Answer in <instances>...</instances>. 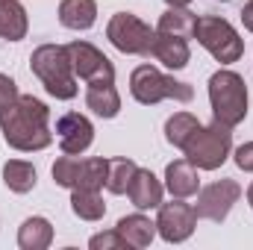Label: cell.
<instances>
[{"label":"cell","instance_id":"cell-1","mask_svg":"<svg viewBox=\"0 0 253 250\" xmlns=\"http://www.w3.org/2000/svg\"><path fill=\"white\" fill-rule=\"evenodd\" d=\"M47 121H50L47 103H42L33 94H18V100L0 112V132L9 147L21 153H36V150L50 147L53 141Z\"/></svg>","mask_w":253,"mask_h":250},{"label":"cell","instance_id":"cell-2","mask_svg":"<svg viewBox=\"0 0 253 250\" xmlns=\"http://www.w3.org/2000/svg\"><path fill=\"white\" fill-rule=\"evenodd\" d=\"M30 68L33 74L42 80V85L47 88L50 97L56 100H71L77 97V74L68 56L65 44H42L33 50L30 56Z\"/></svg>","mask_w":253,"mask_h":250},{"label":"cell","instance_id":"cell-3","mask_svg":"<svg viewBox=\"0 0 253 250\" xmlns=\"http://www.w3.org/2000/svg\"><path fill=\"white\" fill-rule=\"evenodd\" d=\"M209 103L215 121L239 126L248 118V83L236 71H215L209 77Z\"/></svg>","mask_w":253,"mask_h":250},{"label":"cell","instance_id":"cell-4","mask_svg":"<svg viewBox=\"0 0 253 250\" xmlns=\"http://www.w3.org/2000/svg\"><path fill=\"white\" fill-rule=\"evenodd\" d=\"M230 129L233 126L221 124V121H212L209 126H197L183 147L186 159L197 171H218L233 150V132Z\"/></svg>","mask_w":253,"mask_h":250},{"label":"cell","instance_id":"cell-5","mask_svg":"<svg viewBox=\"0 0 253 250\" xmlns=\"http://www.w3.org/2000/svg\"><path fill=\"white\" fill-rule=\"evenodd\" d=\"M129 94L144 103V106H153L159 100H177V103H189L194 97V88L189 83H180L168 74H162L159 68L153 65H138L132 74H129Z\"/></svg>","mask_w":253,"mask_h":250},{"label":"cell","instance_id":"cell-6","mask_svg":"<svg viewBox=\"0 0 253 250\" xmlns=\"http://www.w3.org/2000/svg\"><path fill=\"white\" fill-rule=\"evenodd\" d=\"M194 39H197L221 65L239 62L242 53H245V39L236 33V27H233L227 18H218V15H203V18H197Z\"/></svg>","mask_w":253,"mask_h":250},{"label":"cell","instance_id":"cell-7","mask_svg":"<svg viewBox=\"0 0 253 250\" xmlns=\"http://www.w3.org/2000/svg\"><path fill=\"white\" fill-rule=\"evenodd\" d=\"M106 39L129 56H150L153 50V39H156V30H150V24H144L138 15L132 12H118L109 18L106 24Z\"/></svg>","mask_w":253,"mask_h":250},{"label":"cell","instance_id":"cell-8","mask_svg":"<svg viewBox=\"0 0 253 250\" xmlns=\"http://www.w3.org/2000/svg\"><path fill=\"white\" fill-rule=\"evenodd\" d=\"M65 47H68V56H71V65H74V74L80 80H85L88 85L115 83V65L103 50H97L88 42H71Z\"/></svg>","mask_w":253,"mask_h":250},{"label":"cell","instance_id":"cell-9","mask_svg":"<svg viewBox=\"0 0 253 250\" xmlns=\"http://www.w3.org/2000/svg\"><path fill=\"white\" fill-rule=\"evenodd\" d=\"M197 224V212L194 206L186 203V197H174L171 203H159V215H156V233L168 242V245H180L194 233Z\"/></svg>","mask_w":253,"mask_h":250},{"label":"cell","instance_id":"cell-10","mask_svg":"<svg viewBox=\"0 0 253 250\" xmlns=\"http://www.w3.org/2000/svg\"><path fill=\"white\" fill-rule=\"evenodd\" d=\"M239 197H242V186L236 180H218V183H209L197 191L194 212H197V218L221 224L230 215L233 203H239Z\"/></svg>","mask_w":253,"mask_h":250},{"label":"cell","instance_id":"cell-11","mask_svg":"<svg viewBox=\"0 0 253 250\" xmlns=\"http://www.w3.org/2000/svg\"><path fill=\"white\" fill-rule=\"evenodd\" d=\"M56 135H59V147L62 153H71V156H80L91 147L94 141V126L85 115L80 112H68L56 121Z\"/></svg>","mask_w":253,"mask_h":250},{"label":"cell","instance_id":"cell-12","mask_svg":"<svg viewBox=\"0 0 253 250\" xmlns=\"http://www.w3.org/2000/svg\"><path fill=\"white\" fill-rule=\"evenodd\" d=\"M126 194H129V200H132L135 209H159L162 194H165V186L156 180L153 171L138 168L135 177H132V183H129V188H126Z\"/></svg>","mask_w":253,"mask_h":250},{"label":"cell","instance_id":"cell-13","mask_svg":"<svg viewBox=\"0 0 253 250\" xmlns=\"http://www.w3.org/2000/svg\"><path fill=\"white\" fill-rule=\"evenodd\" d=\"M150 56H153V59H159V62L165 65V68H171V71H180V68H186V65H189L191 50H189V42H186V39L156 33Z\"/></svg>","mask_w":253,"mask_h":250},{"label":"cell","instance_id":"cell-14","mask_svg":"<svg viewBox=\"0 0 253 250\" xmlns=\"http://www.w3.org/2000/svg\"><path fill=\"white\" fill-rule=\"evenodd\" d=\"M165 188L171 191V197H191L200 191V177L197 168L189 159H177L165 168Z\"/></svg>","mask_w":253,"mask_h":250},{"label":"cell","instance_id":"cell-15","mask_svg":"<svg viewBox=\"0 0 253 250\" xmlns=\"http://www.w3.org/2000/svg\"><path fill=\"white\" fill-rule=\"evenodd\" d=\"M30 30L27 9L21 0H0V39L6 42H21Z\"/></svg>","mask_w":253,"mask_h":250},{"label":"cell","instance_id":"cell-16","mask_svg":"<svg viewBox=\"0 0 253 250\" xmlns=\"http://www.w3.org/2000/svg\"><path fill=\"white\" fill-rule=\"evenodd\" d=\"M85 106H88L97 118H115V115L121 112V94H118L115 83L88 85V91H85Z\"/></svg>","mask_w":253,"mask_h":250},{"label":"cell","instance_id":"cell-17","mask_svg":"<svg viewBox=\"0 0 253 250\" xmlns=\"http://www.w3.org/2000/svg\"><path fill=\"white\" fill-rule=\"evenodd\" d=\"M194 27H197V15L189 12L186 6H168V12H162L159 24H156V33H165V36H177V39H194Z\"/></svg>","mask_w":253,"mask_h":250},{"label":"cell","instance_id":"cell-18","mask_svg":"<svg viewBox=\"0 0 253 250\" xmlns=\"http://www.w3.org/2000/svg\"><path fill=\"white\" fill-rule=\"evenodd\" d=\"M97 21L94 0H62L59 3V24L68 30H88Z\"/></svg>","mask_w":253,"mask_h":250},{"label":"cell","instance_id":"cell-19","mask_svg":"<svg viewBox=\"0 0 253 250\" xmlns=\"http://www.w3.org/2000/svg\"><path fill=\"white\" fill-rule=\"evenodd\" d=\"M115 230L124 236V242L129 248H147L156 239V221H150L144 215H126V218L118 221Z\"/></svg>","mask_w":253,"mask_h":250},{"label":"cell","instance_id":"cell-20","mask_svg":"<svg viewBox=\"0 0 253 250\" xmlns=\"http://www.w3.org/2000/svg\"><path fill=\"white\" fill-rule=\"evenodd\" d=\"M50 242H53V227H50L47 218H39V215L27 218L21 224V230H18L21 250H44V248H50Z\"/></svg>","mask_w":253,"mask_h":250},{"label":"cell","instance_id":"cell-21","mask_svg":"<svg viewBox=\"0 0 253 250\" xmlns=\"http://www.w3.org/2000/svg\"><path fill=\"white\" fill-rule=\"evenodd\" d=\"M71 209L83 221H100L106 215V203L100 188H71Z\"/></svg>","mask_w":253,"mask_h":250},{"label":"cell","instance_id":"cell-22","mask_svg":"<svg viewBox=\"0 0 253 250\" xmlns=\"http://www.w3.org/2000/svg\"><path fill=\"white\" fill-rule=\"evenodd\" d=\"M3 183L15 194H27V191L36 188V168L24 159H9L3 165Z\"/></svg>","mask_w":253,"mask_h":250},{"label":"cell","instance_id":"cell-23","mask_svg":"<svg viewBox=\"0 0 253 250\" xmlns=\"http://www.w3.org/2000/svg\"><path fill=\"white\" fill-rule=\"evenodd\" d=\"M135 171H138V165H135L132 159H126V156H115V159H109L106 183H103V186L109 188L112 194H126V188H129V183H132Z\"/></svg>","mask_w":253,"mask_h":250},{"label":"cell","instance_id":"cell-24","mask_svg":"<svg viewBox=\"0 0 253 250\" xmlns=\"http://www.w3.org/2000/svg\"><path fill=\"white\" fill-rule=\"evenodd\" d=\"M200 126V121L191 115V112H174L168 121H165V141L174 144V147H186V141L191 138V132Z\"/></svg>","mask_w":253,"mask_h":250},{"label":"cell","instance_id":"cell-25","mask_svg":"<svg viewBox=\"0 0 253 250\" xmlns=\"http://www.w3.org/2000/svg\"><path fill=\"white\" fill-rule=\"evenodd\" d=\"M106 168H109V159H83L77 188H100L106 183Z\"/></svg>","mask_w":253,"mask_h":250},{"label":"cell","instance_id":"cell-26","mask_svg":"<svg viewBox=\"0 0 253 250\" xmlns=\"http://www.w3.org/2000/svg\"><path fill=\"white\" fill-rule=\"evenodd\" d=\"M80 162H83V159H77V156H71V153L59 156V159L53 162V183L62 186V188H77V180H80Z\"/></svg>","mask_w":253,"mask_h":250},{"label":"cell","instance_id":"cell-27","mask_svg":"<svg viewBox=\"0 0 253 250\" xmlns=\"http://www.w3.org/2000/svg\"><path fill=\"white\" fill-rule=\"evenodd\" d=\"M88 248L91 250H124V248H129V245L124 242V236H121L118 230H106V233L91 236Z\"/></svg>","mask_w":253,"mask_h":250},{"label":"cell","instance_id":"cell-28","mask_svg":"<svg viewBox=\"0 0 253 250\" xmlns=\"http://www.w3.org/2000/svg\"><path fill=\"white\" fill-rule=\"evenodd\" d=\"M18 85H15V80L12 77H6V74H0V112L6 109V106H12L15 100H18Z\"/></svg>","mask_w":253,"mask_h":250},{"label":"cell","instance_id":"cell-29","mask_svg":"<svg viewBox=\"0 0 253 250\" xmlns=\"http://www.w3.org/2000/svg\"><path fill=\"white\" fill-rule=\"evenodd\" d=\"M233 159H236V165H239L242 171L251 174L253 171V141H245L242 147H236V156H233Z\"/></svg>","mask_w":253,"mask_h":250},{"label":"cell","instance_id":"cell-30","mask_svg":"<svg viewBox=\"0 0 253 250\" xmlns=\"http://www.w3.org/2000/svg\"><path fill=\"white\" fill-rule=\"evenodd\" d=\"M239 15H242L245 30H251V33H253V0H248V3L242 6V12H239Z\"/></svg>","mask_w":253,"mask_h":250},{"label":"cell","instance_id":"cell-31","mask_svg":"<svg viewBox=\"0 0 253 250\" xmlns=\"http://www.w3.org/2000/svg\"><path fill=\"white\" fill-rule=\"evenodd\" d=\"M165 3H168V6H189L191 0H165Z\"/></svg>","mask_w":253,"mask_h":250},{"label":"cell","instance_id":"cell-32","mask_svg":"<svg viewBox=\"0 0 253 250\" xmlns=\"http://www.w3.org/2000/svg\"><path fill=\"white\" fill-rule=\"evenodd\" d=\"M248 203H251V209H253V183H251V188H248Z\"/></svg>","mask_w":253,"mask_h":250},{"label":"cell","instance_id":"cell-33","mask_svg":"<svg viewBox=\"0 0 253 250\" xmlns=\"http://www.w3.org/2000/svg\"><path fill=\"white\" fill-rule=\"evenodd\" d=\"M221 3H230V0H221Z\"/></svg>","mask_w":253,"mask_h":250}]
</instances>
